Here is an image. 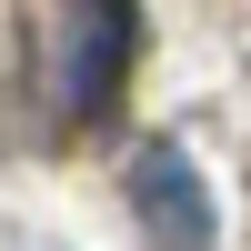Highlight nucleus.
<instances>
[{
    "label": "nucleus",
    "instance_id": "obj_1",
    "mask_svg": "<svg viewBox=\"0 0 251 251\" xmlns=\"http://www.w3.org/2000/svg\"><path fill=\"white\" fill-rule=\"evenodd\" d=\"M131 0H71L50 30V100L71 121H100L121 100V71H131Z\"/></svg>",
    "mask_w": 251,
    "mask_h": 251
},
{
    "label": "nucleus",
    "instance_id": "obj_2",
    "mask_svg": "<svg viewBox=\"0 0 251 251\" xmlns=\"http://www.w3.org/2000/svg\"><path fill=\"white\" fill-rule=\"evenodd\" d=\"M131 221H141L151 251H211V241H221V211H211V191H201L191 151L151 141V151L131 161Z\"/></svg>",
    "mask_w": 251,
    "mask_h": 251
}]
</instances>
